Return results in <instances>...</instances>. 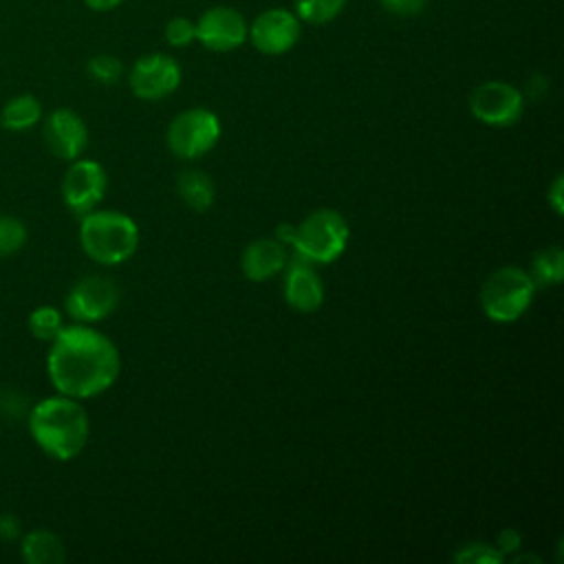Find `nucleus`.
<instances>
[{"mask_svg": "<svg viewBox=\"0 0 564 564\" xmlns=\"http://www.w3.org/2000/svg\"><path fill=\"white\" fill-rule=\"evenodd\" d=\"M46 370L53 388L73 399L106 392L119 377L121 357L115 341L90 324L64 326L51 341Z\"/></svg>", "mask_w": 564, "mask_h": 564, "instance_id": "nucleus-1", "label": "nucleus"}, {"mask_svg": "<svg viewBox=\"0 0 564 564\" xmlns=\"http://www.w3.org/2000/svg\"><path fill=\"white\" fill-rule=\"evenodd\" d=\"M29 432L44 454L57 460H70L86 447L90 434L88 412L77 399L57 392L31 408Z\"/></svg>", "mask_w": 564, "mask_h": 564, "instance_id": "nucleus-2", "label": "nucleus"}, {"mask_svg": "<svg viewBox=\"0 0 564 564\" xmlns=\"http://www.w3.org/2000/svg\"><path fill=\"white\" fill-rule=\"evenodd\" d=\"M79 245L97 264H119L137 251L139 227L123 212L93 209L82 216Z\"/></svg>", "mask_w": 564, "mask_h": 564, "instance_id": "nucleus-3", "label": "nucleus"}, {"mask_svg": "<svg viewBox=\"0 0 564 564\" xmlns=\"http://www.w3.org/2000/svg\"><path fill=\"white\" fill-rule=\"evenodd\" d=\"M538 284L531 273L516 264L491 271L478 293L482 313L498 324H511L531 306Z\"/></svg>", "mask_w": 564, "mask_h": 564, "instance_id": "nucleus-4", "label": "nucleus"}, {"mask_svg": "<svg viewBox=\"0 0 564 564\" xmlns=\"http://www.w3.org/2000/svg\"><path fill=\"white\" fill-rule=\"evenodd\" d=\"M350 238L346 218L328 207L311 212L300 225H295V238L291 251L306 258L313 264H326L337 260Z\"/></svg>", "mask_w": 564, "mask_h": 564, "instance_id": "nucleus-5", "label": "nucleus"}, {"mask_svg": "<svg viewBox=\"0 0 564 564\" xmlns=\"http://www.w3.org/2000/svg\"><path fill=\"white\" fill-rule=\"evenodd\" d=\"M220 139V121L207 108H189L176 115L165 132L167 148L178 159H198Z\"/></svg>", "mask_w": 564, "mask_h": 564, "instance_id": "nucleus-6", "label": "nucleus"}, {"mask_svg": "<svg viewBox=\"0 0 564 564\" xmlns=\"http://www.w3.org/2000/svg\"><path fill=\"white\" fill-rule=\"evenodd\" d=\"M119 304V286L106 275H86L73 284L64 300L66 313L79 324L106 319Z\"/></svg>", "mask_w": 564, "mask_h": 564, "instance_id": "nucleus-7", "label": "nucleus"}, {"mask_svg": "<svg viewBox=\"0 0 564 564\" xmlns=\"http://www.w3.org/2000/svg\"><path fill=\"white\" fill-rule=\"evenodd\" d=\"M106 187L108 176L101 163L93 159H75L62 178V198L64 205L82 218L99 205Z\"/></svg>", "mask_w": 564, "mask_h": 564, "instance_id": "nucleus-8", "label": "nucleus"}, {"mask_svg": "<svg viewBox=\"0 0 564 564\" xmlns=\"http://www.w3.org/2000/svg\"><path fill=\"white\" fill-rule=\"evenodd\" d=\"M522 108V93L507 82H485L469 95V112L487 126H513L520 119Z\"/></svg>", "mask_w": 564, "mask_h": 564, "instance_id": "nucleus-9", "label": "nucleus"}, {"mask_svg": "<svg viewBox=\"0 0 564 564\" xmlns=\"http://www.w3.org/2000/svg\"><path fill=\"white\" fill-rule=\"evenodd\" d=\"M128 84L139 99H163L178 88L181 66L165 53H150L134 62Z\"/></svg>", "mask_w": 564, "mask_h": 564, "instance_id": "nucleus-10", "label": "nucleus"}, {"mask_svg": "<svg viewBox=\"0 0 564 564\" xmlns=\"http://www.w3.org/2000/svg\"><path fill=\"white\" fill-rule=\"evenodd\" d=\"M42 137L51 154L64 161H75L88 145V128L70 108H55L44 117Z\"/></svg>", "mask_w": 564, "mask_h": 564, "instance_id": "nucleus-11", "label": "nucleus"}, {"mask_svg": "<svg viewBox=\"0 0 564 564\" xmlns=\"http://www.w3.org/2000/svg\"><path fill=\"white\" fill-rule=\"evenodd\" d=\"M284 300L286 304L297 313H313L324 302V284L317 271L313 269V262L306 258L291 253L284 269Z\"/></svg>", "mask_w": 564, "mask_h": 564, "instance_id": "nucleus-12", "label": "nucleus"}, {"mask_svg": "<svg viewBox=\"0 0 564 564\" xmlns=\"http://www.w3.org/2000/svg\"><path fill=\"white\" fill-rule=\"evenodd\" d=\"M249 35L260 53L282 55L297 44L300 20L286 9H269L253 20Z\"/></svg>", "mask_w": 564, "mask_h": 564, "instance_id": "nucleus-13", "label": "nucleus"}, {"mask_svg": "<svg viewBox=\"0 0 564 564\" xmlns=\"http://www.w3.org/2000/svg\"><path fill=\"white\" fill-rule=\"evenodd\" d=\"M196 40L216 53L234 51L247 40V22L236 9L214 7L196 22Z\"/></svg>", "mask_w": 564, "mask_h": 564, "instance_id": "nucleus-14", "label": "nucleus"}, {"mask_svg": "<svg viewBox=\"0 0 564 564\" xmlns=\"http://www.w3.org/2000/svg\"><path fill=\"white\" fill-rule=\"evenodd\" d=\"M289 260V247L278 238H258L249 242L240 256V269L247 280L262 282L282 273Z\"/></svg>", "mask_w": 564, "mask_h": 564, "instance_id": "nucleus-15", "label": "nucleus"}, {"mask_svg": "<svg viewBox=\"0 0 564 564\" xmlns=\"http://www.w3.org/2000/svg\"><path fill=\"white\" fill-rule=\"evenodd\" d=\"M20 555L29 564H59L64 562V542L48 529H33L22 538Z\"/></svg>", "mask_w": 564, "mask_h": 564, "instance_id": "nucleus-16", "label": "nucleus"}, {"mask_svg": "<svg viewBox=\"0 0 564 564\" xmlns=\"http://www.w3.org/2000/svg\"><path fill=\"white\" fill-rule=\"evenodd\" d=\"M176 192L181 196V200L194 209V212H205L212 207L214 198H216V185L209 178L207 172L203 170H183L176 176Z\"/></svg>", "mask_w": 564, "mask_h": 564, "instance_id": "nucleus-17", "label": "nucleus"}, {"mask_svg": "<svg viewBox=\"0 0 564 564\" xmlns=\"http://www.w3.org/2000/svg\"><path fill=\"white\" fill-rule=\"evenodd\" d=\"M42 121V104L33 95H15L0 110V126L11 132L31 130Z\"/></svg>", "mask_w": 564, "mask_h": 564, "instance_id": "nucleus-18", "label": "nucleus"}, {"mask_svg": "<svg viewBox=\"0 0 564 564\" xmlns=\"http://www.w3.org/2000/svg\"><path fill=\"white\" fill-rule=\"evenodd\" d=\"M533 282L540 286H555L564 278V251L557 245L542 247L533 253L531 269H529Z\"/></svg>", "mask_w": 564, "mask_h": 564, "instance_id": "nucleus-19", "label": "nucleus"}, {"mask_svg": "<svg viewBox=\"0 0 564 564\" xmlns=\"http://www.w3.org/2000/svg\"><path fill=\"white\" fill-rule=\"evenodd\" d=\"M62 328H64V317H62V311L55 306H37L29 315V330L40 341L51 344Z\"/></svg>", "mask_w": 564, "mask_h": 564, "instance_id": "nucleus-20", "label": "nucleus"}, {"mask_svg": "<svg viewBox=\"0 0 564 564\" xmlns=\"http://www.w3.org/2000/svg\"><path fill=\"white\" fill-rule=\"evenodd\" d=\"M300 20L308 24H326L344 9L346 0H293Z\"/></svg>", "mask_w": 564, "mask_h": 564, "instance_id": "nucleus-21", "label": "nucleus"}, {"mask_svg": "<svg viewBox=\"0 0 564 564\" xmlns=\"http://www.w3.org/2000/svg\"><path fill=\"white\" fill-rule=\"evenodd\" d=\"M26 225L15 216H0V258L18 253L26 242Z\"/></svg>", "mask_w": 564, "mask_h": 564, "instance_id": "nucleus-22", "label": "nucleus"}, {"mask_svg": "<svg viewBox=\"0 0 564 564\" xmlns=\"http://www.w3.org/2000/svg\"><path fill=\"white\" fill-rule=\"evenodd\" d=\"M86 70H88V75H90L97 84L110 86V84H117V82L121 79V75H123V64H121L119 57H115V55L99 53V55H95V57L88 59Z\"/></svg>", "mask_w": 564, "mask_h": 564, "instance_id": "nucleus-23", "label": "nucleus"}, {"mask_svg": "<svg viewBox=\"0 0 564 564\" xmlns=\"http://www.w3.org/2000/svg\"><path fill=\"white\" fill-rule=\"evenodd\" d=\"M454 562H458V564H502L505 557L498 553V549L494 544L469 542L460 551L454 553Z\"/></svg>", "mask_w": 564, "mask_h": 564, "instance_id": "nucleus-24", "label": "nucleus"}, {"mask_svg": "<svg viewBox=\"0 0 564 564\" xmlns=\"http://www.w3.org/2000/svg\"><path fill=\"white\" fill-rule=\"evenodd\" d=\"M196 37V22L187 18H172L165 26V40L172 46H187Z\"/></svg>", "mask_w": 564, "mask_h": 564, "instance_id": "nucleus-25", "label": "nucleus"}, {"mask_svg": "<svg viewBox=\"0 0 564 564\" xmlns=\"http://www.w3.org/2000/svg\"><path fill=\"white\" fill-rule=\"evenodd\" d=\"M520 546H522V535L516 529H502L496 535V549L502 557H509V555L518 553Z\"/></svg>", "mask_w": 564, "mask_h": 564, "instance_id": "nucleus-26", "label": "nucleus"}, {"mask_svg": "<svg viewBox=\"0 0 564 564\" xmlns=\"http://www.w3.org/2000/svg\"><path fill=\"white\" fill-rule=\"evenodd\" d=\"M381 4L394 15H414L423 9L425 0H381Z\"/></svg>", "mask_w": 564, "mask_h": 564, "instance_id": "nucleus-27", "label": "nucleus"}, {"mask_svg": "<svg viewBox=\"0 0 564 564\" xmlns=\"http://www.w3.org/2000/svg\"><path fill=\"white\" fill-rule=\"evenodd\" d=\"M20 533H22V527L18 516L11 511L0 513V540H15Z\"/></svg>", "mask_w": 564, "mask_h": 564, "instance_id": "nucleus-28", "label": "nucleus"}, {"mask_svg": "<svg viewBox=\"0 0 564 564\" xmlns=\"http://www.w3.org/2000/svg\"><path fill=\"white\" fill-rule=\"evenodd\" d=\"M562 192H564V178H562V174H557V176L553 178L549 192H546V200H549V205L553 207V212H555L557 216L562 214V207H564V203H562Z\"/></svg>", "mask_w": 564, "mask_h": 564, "instance_id": "nucleus-29", "label": "nucleus"}, {"mask_svg": "<svg viewBox=\"0 0 564 564\" xmlns=\"http://www.w3.org/2000/svg\"><path fill=\"white\" fill-rule=\"evenodd\" d=\"M275 238H278L282 245L291 247V245H293V238H295V225H291V223H280V225L275 227Z\"/></svg>", "mask_w": 564, "mask_h": 564, "instance_id": "nucleus-30", "label": "nucleus"}, {"mask_svg": "<svg viewBox=\"0 0 564 564\" xmlns=\"http://www.w3.org/2000/svg\"><path fill=\"white\" fill-rule=\"evenodd\" d=\"M123 0H84V4L93 11H110L115 7H119Z\"/></svg>", "mask_w": 564, "mask_h": 564, "instance_id": "nucleus-31", "label": "nucleus"}, {"mask_svg": "<svg viewBox=\"0 0 564 564\" xmlns=\"http://www.w3.org/2000/svg\"><path fill=\"white\" fill-rule=\"evenodd\" d=\"M509 560L516 562V564H520V562H535V564H540V562H542V560H540L538 555H533V553H520V555L513 553V555H509Z\"/></svg>", "mask_w": 564, "mask_h": 564, "instance_id": "nucleus-32", "label": "nucleus"}]
</instances>
